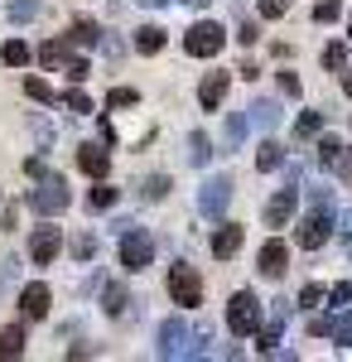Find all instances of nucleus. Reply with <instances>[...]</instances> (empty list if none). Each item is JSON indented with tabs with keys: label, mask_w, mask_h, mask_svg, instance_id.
<instances>
[{
	"label": "nucleus",
	"mask_w": 352,
	"mask_h": 362,
	"mask_svg": "<svg viewBox=\"0 0 352 362\" xmlns=\"http://www.w3.org/2000/svg\"><path fill=\"white\" fill-rule=\"evenodd\" d=\"M227 329H232V338H246V334L261 329V300L251 290H237L227 300Z\"/></svg>",
	"instance_id": "nucleus-5"
},
{
	"label": "nucleus",
	"mask_w": 352,
	"mask_h": 362,
	"mask_svg": "<svg viewBox=\"0 0 352 362\" xmlns=\"http://www.w3.org/2000/svg\"><path fill=\"white\" fill-rule=\"evenodd\" d=\"M92 251H97L92 232H78V237H73V256H78V261H92Z\"/></svg>",
	"instance_id": "nucleus-37"
},
{
	"label": "nucleus",
	"mask_w": 352,
	"mask_h": 362,
	"mask_svg": "<svg viewBox=\"0 0 352 362\" xmlns=\"http://www.w3.org/2000/svg\"><path fill=\"white\" fill-rule=\"evenodd\" d=\"M25 353V324H10V329H0V362H15Z\"/></svg>",
	"instance_id": "nucleus-16"
},
{
	"label": "nucleus",
	"mask_w": 352,
	"mask_h": 362,
	"mask_svg": "<svg viewBox=\"0 0 352 362\" xmlns=\"http://www.w3.org/2000/svg\"><path fill=\"white\" fill-rule=\"evenodd\" d=\"M140 102V92L136 87H111V97H107V107L111 112H116V107H136Z\"/></svg>",
	"instance_id": "nucleus-31"
},
{
	"label": "nucleus",
	"mask_w": 352,
	"mask_h": 362,
	"mask_svg": "<svg viewBox=\"0 0 352 362\" xmlns=\"http://www.w3.org/2000/svg\"><path fill=\"white\" fill-rule=\"evenodd\" d=\"M256 165L266 169V174H271V169H280V165H285V145H275V140H266V145L256 150Z\"/></svg>",
	"instance_id": "nucleus-23"
},
{
	"label": "nucleus",
	"mask_w": 352,
	"mask_h": 362,
	"mask_svg": "<svg viewBox=\"0 0 352 362\" xmlns=\"http://www.w3.org/2000/svg\"><path fill=\"white\" fill-rule=\"evenodd\" d=\"M237 39H242V44H256V39H261V29H256V25H242V34H237Z\"/></svg>",
	"instance_id": "nucleus-47"
},
{
	"label": "nucleus",
	"mask_w": 352,
	"mask_h": 362,
	"mask_svg": "<svg viewBox=\"0 0 352 362\" xmlns=\"http://www.w3.org/2000/svg\"><path fill=\"white\" fill-rule=\"evenodd\" d=\"M184 49H189V58H217L227 49V29L217 25V20H198V25L184 34Z\"/></svg>",
	"instance_id": "nucleus-6"
},
{
	"label": "nucleus",
	"mask_w": 352,
	"mask_h": 362,
	"mask_svg": "<svg viewBox=\"0 0 352 362\" xmlns=\"http://www.w3.org/2000/svg\"><path fill=\"white\" fill-rule=\"evenodd\" d=\"M20 280V261H0V290H10Z\"/></svg>",
	"instance_id": "nucleus-38"
},
{
	"label": "nucleus",
	"mask_w": 352,
	"mask_h": 362,
	"mask_svg": "<svg viewBox=\"0 0 352 362\" xmlns=\"http://www.w3.org/2000/svg\"><path fill=\"white\" fill-rule=\"evenodd\" d=\"M242 242H246V232H242L237 223L217 227V237H213V256H217V261H232V256L242 251Z\"/></svg>",
	"instance_id": "nucleus-15"
},
{
	"label": "nucleus",
	"mask_w": 352,
	"mask_h": 362,
	"mask_svg": "<svg viewBox=\"0 0 352 362\" xmlns=\"http://www.w3.org/2000/svg\"><path fill=\"white\" fill-rule=\"evenodd\" d=\"M256 271L266 280H280L285 271H290V247L280 242V237H271L266 247H261V256H256Z\"/></svg>",
	"instance_id": "nucleus-9"
},
{
	"label": "nucleus",
	"mask_w": 352,
	"mask_h": 362,
	"mask_svg": "<svg viewBox=\"0 0 352 362\" xmlns=\"http://www.w3.org/2000/svg\"><path fill=\"white\" fill-rule=\"evenodd\" d=\"M68 54H73V39L63 34V39H54V44L39 49V63H44V68H58V63H68Z\"/></svg>",
	"instance_id": "nucleus-20"
},
{
	"label": "nucleus",
	"mask_w": 352,
	"mask_h": 362,
	"mask_svg": "<svg viewBox=\"0 0 352 362\" xmlns=\"http://www.w3.org/2000/svg\"><path fill=\"white\" fill-rule=\"evenodd\" d=\"M309 334H314V338H328V334H333V319H328V314H314V319H309Z\"/></svg>",
	"instance_id": "nucleus-40"
},
{
	"label": "nucleus",
	"mask_w": 352,
	"mask_h": 362,
	"mask_svg": "<svg viewBox=\"0 0 352 362\" xmlns=\"http://www.w3.org/2000/svg\"><path fill=\"white\" fill-rule=\"evenodd\" d=\"M164 44H169V34H164L160 25H145V29H136V54H160Z\"/></svg>",
	"instance_id": "nucleus-18"
},
{
	"label": "nucleus",
	"mask_w": 352,
	"mask_h": 362,
	"mask_svg": "<svg viewBox=\"0 0 352 362\" xmlns=\"http://www.w3.org/2000/svg\"><path fill=\"white\" fill-rule=\"evenodd\" d=\"M169 295H174V305L179 309H193L203 300V280L193 266H169Z\"/></svg>",
	"instance_id": "nucleus-8"
},
{
	"label": "nucleus",
	"mask_w": 352,
	"mask_h": 362,
	"mask_svg": "<svg viewBox=\"0 0 352 362\" xmlns=\"http://www.w3.org/2000/svg\"><path fill=\"white\" fill-rule=\"evenodd\" d=\"M68 39H73V49H92V44H102V29L92 25V20H73Z\"/></svg>",
	"instance_id": "nucleus-19"
},
{
	"label": "nucleus",
	"mask_w": 352,
	"mask_h": 362,
	"mask_svg": "<svg viewBox=\"0 0 352 362\" xmlns=\"http://www.w3.org/2000/svg\"><path fill=\"white\" fill-rule=\"evenodd\" d=\"M63 107H68V112H78V116H87V112H92V97L82 92V83H73V92L63 97Z\"/></svg>",
	"instance_id": "nucleus-27"
},
{
	"label": "nucleus",
	"mask_w": 352,
	"mask_h": 362,
	"mask_svg": "<svg viewBox=\"0 0 352 362\" xmlns=\"http://www.w3.org/2000/svg\"><path fill=\"white\" fill-rule=\"evenodd\" d=\"M160 358H169V362H179V358H198L203 353V338L193 334V324L189 319H164L160 324Z\"/></svg>",
	"instance_id": "nucleus-1"
},
{
	"label": "nucleus",
	"mask_w": 352,
	"mask_h": 362,
	"mask_svg": "<svg viewBox=\"0 0 352 362\" xmlns=\"http://www.w3.org/2000/svg\"><path fill=\"white\" fill-rule=\"evenodd\" d=\"M328 300H333V305L343 309V305L352 300V285H348V280H343V285H333V290H328Z\"/></svg>",
	"instance_id": "nucleus-42"
},
{
	"label": "nucleus",
	"mask_w": 352,
	"mask_h": 362,
	"mask_svg": "<svg viewBox=\"0 0 352 362\" xmlns=\"http://www.w3.org/2000/svg\"><path fill=\"white\" fill-rule=\"evenodd\" d=\"M280 92L285 97H299V73H280Z\"/></svg>",
	"instance_id": "nucleus-44"
},
{
	"label": "nucleus",
	"mask_w": 352,
	"mask_h": 362,
	"mask_svg": "<svg viewBox=\"0 0 352 362\" xmlns=\"http://www.w3.org/2000/svg\"><path fill=\"white\" fill-rule=\"evenodd\" d=\"M0 58H5L10 68H25V63H29L34 54H29V44H25V39H10V44L0 49Z\"/></svg>",
	"instance_id": "nucleus-24"
},
{
	"label": "nucleus",
	"mask_w": 352,
	"mask_h": 362,
	"mask_svg": "<svg viewBox=\"0 0 352 362\" xmlns=\"http://www.w3.org/2000/svg\"><path fill=\"white\" fill-rule=\"evenodd\" d=\"M5 10H10V20H15V25H25V20L39 15V0H10Z\"/></svg>",
	"instance_id": "nucleus-29"
},
{
	"label": "nucleus",
	"mask_w": 352,
	"mask_h": 362,
	"mask_svg": "<svg viewBox=\"0 0 352 362\" xmlns=\"http://www.w3.org/2000/svg\"><path fill=\"white\" fill-rule=\"evenodd\" d=\"M343 174H352V155H348V160H343Z\"/></svg>",
	"instance_id": "nucleus-52"
},
{
	"label": "nucleus",
	"mask_w": 352,
	"mask_h": 362,
	"mask_svg": "<svg viewBox=\"0 0 352 362\" xmlns=\"http://www.w3.org/2000/svg\"><path fill=\"white\" fill-rule=\"evenodd\" d=\"M184 5H189V10H203V5H208V0H184Z\"/></svg>",
	"instance_id": "nucleus-51"
},
{
	"label": "nucleus",
	"mask_w": 352,
	"mask_h": 362,
	"mask_svg": "<svg viewBox=\"0 0 352 362\" xmlns=\"http://www.w3.org/2000/svg\"><path fill=\"white\" fill-rule=\"evenodd\" d=\"M246 121H251V126H261V131H275V126H280V107L261 97V102H251V116H246Z\"/></svg>",
	"instance_id": "nucleus-17"
},
{
	"label": "nucleus",
	"mask_w": 352,
	"mask_h": 362,
	"mask_svg": "<svg viewBox=\"0 0 352 362\" xmlns=\"http://www.w3.org/2000/svg\"><path fill=\"white\" fill-rule=\"evenodd\" d=\"M319 131H324V112H304V116L295 121V136H299V140L319 136Z\"/></svg>",
	"instance_id": "nucleus-25"
},
{
	"label": "nucleus",
	"mask_w": 352,
	"mask_h": 362,
	"mask_svg": "<svg viewBox=\"0 0 352 362\" xmlns=\"http://www.w3.org/2000/svg\"><path fill=\"white\" fill-rule=\"evenodd\" d=\"M102 309H107L111 319H121V314H126V290H121V285H107V295H102Z\"/></svg>",
	"instance_id": "nucleus-26"
},
{
	"label": "nucleus",
	"mask_w": 352,
	"mask_h": 362,
	"mask_svg": "<svg viewBox=\"0 0 352 362\" xmlns=\"http://www.w3.org/2000/svg\"><path fill=\"white\" fill-rule=\"evenodd\" d=\"M25 203L39 218H54V213H63V208L73 203V194H68V184H63L58 174H44V179H34V189H29Z\"/></svg>",
	"instance_id": "nucleus-3"
},
{
	"label": "nucleus",
	"mask_w": 352,
	"mask_h": 362,
	"mask_svg": "<svg viewBox=\"0 0 352 362\" xmlns=\"http://www.w3.org/2000/svg\"><path fill=\"white\" fill-rule=\"evenodd\" d=\"M34 136H39V145H49V140H54V126H49V121H34Z\"/></svg>",
	"instance_id": "nucleus-46"
},
{
	"label": "nucleus",
	"mask_w": 352,
	"mask_h": 362,
	"mask_svg": "<svg viewBox=\"0 0 352 362\" xmlns=\"http://www.w3.org/2000/svg\"><path fill=\"white\" fill-rule=\"evenodd\" d=\"M227 87H232V73H208V78H203V87H198V102H203V112H217V107H222Z\"/></svg>",
	"instance_id": "nucleus-13"
},
{
	"label": "nucleus",
	"mask_w": 352,
	"mask_h": 362,
	"mask_svg": "<svg viewBox=\"0 0 352 362\" xmlns=\"http://www.w3.org/2000/svg\"><path fill=\"white\" fill-rule=\"evenodd\" d=\"M338 15H343V0H319V5H314V20H319V25H333Z\"/></svg>",
	"instance_id": "nucleus-33"
},
{
	"label": "nucleus",
	"mask_w": 352,
	"mask_h": 362,
	"mask_svg": "<svg viewBox=\"0 0 352 362\" xmlns=\"http://www.w3.org/2000/svg\"><path fill=\"white\" fill-rule=\"evenodd\" d=\"M285 5H290V0H261V15H266V20H280Z\"/></svg>",
	"instance_id": "nucleus-43"
},
{
	"label": "nucleus",
	"mask_w": 352,
	"mask_h": 362,
	"mask_svg": "<svg viewBox=\"0 0 352 362\" xmlns=\"http://www.w3.org/2000/svg\"><path fill=\"white\" fill-rule=\"evenodd\" d=\"M140 5H145V10H155V5H169V0H140Z\"/></svg>",
	"instance_id": "nucleus-50"
},
{
	"label": "nucleus",
	"mask_w": 352,
	"mask_h": 362,
	"mask_svg": "<svg viewBox=\"0 0 352 362\" xmlns=\"http://www.w3.org/2000/svg\"><path fill=\"white\" fill-rule=\"evenodd\" d=\"M343 92L352 97V68H343Z\"/></svg>",
	"instance_id": "nucleus-49"
},
{
	"label": "nucleus",
	"mask_w": 352,
	"mask_h": 362,
	"mask_svg": "<svg viewBox=\"0 0 352 362\" xmlns=\"http://www.w3.org/2000/svg\"><path fill=\"white\" fill-rule=\"evenodd\" d=\"M319 165L343 169V140H338V136H324V140H319Z\"/></svg>",
	"instance_id": "nucleus-22"
},
{
	"label": "nucleus",
	"mask_w": 352,
	"mask_h": 362,
	"mask_svg": "<svg viewBox=\"0 0 352 362\" xmlns=\"http://www.w3.org/2000/svg\"><path fill=\"white\" fill-rule=\"evenodd\" d=\"M116 256H121L126 271H145V266L155 261V232L126 223V227H121V242H116Z\"/></svg>",
	"instance_id": "nucleus-2"
},
{
	"label": "nucleus",
	"mask_w": 352,
	"mask_h": 362,
	"mask_svg": "<svg viewBox=\"0 0 352 362\" xmlns=\"http://www.w3.org/2000/svg\"><path fill=\"white\" fill-rule=\"evenodd\" d=\"M25 174H29V179H44V174H49V165L34 155V160H25Z\"/></svg>",
	"instance_id": "nucleus-45"
},
{
	"label": "nucleus",
	"mask_w": 352,
	"mask_h": 362,
	"mask_svg": "<svg viewBox=\"0 0 352 362\" xmlns=\"http://www.w3.org/2000/svg\"><path fill=\"white\" fill-rule=\"evenodd\" d=\"M333 343H338V348H352V314H343V319H333Z\"/></svg>",
	"instance_id": "nucleus-32"
},
{
	"label": "nucleus",
	"mask_w": 352,
	"mask_h": 362,
	"mask_svg": "<svg viewBox=\"0 0 352 362\" xmlns=\"http://www.w3.org/2000/svg\"><path fill=\"white\" fill-rule=\"evenodd\" d=\"M63 73H68L73 83H87V73H92V68H87L82 58H68V63H63Z\"/></svg>",
	"instance_id": "nucleus-39"
},
{
	"label": "nucleus",
	"mask_w": 352,
	"mask_h": 362,
	"mask_svg": "<svg viewBox=\"0 0 352 362\" xmlns=\"http://www.w3.org/2000/svg\"><path fill=\"white\" fill-rule=\"evenodd\" d=\"M164 194H169V174H155V179H145V198H150V203H160Z\"/></svg>",
	"instance_id": "nucleus-36"
},
{
	"label": "nucleus",
	"mask_w": 352,
	"mask_h": 362,
	"mask_svg": "<svg viewBox=\"0 0 352 362\" xmlns=\"http://www.w3.org/2000/svg\"><path fill=\"white\" fill-rule=\"evenodd\" d=\"M348 39H352V15H348Z\"/></svg>",
	"instance_id": "nucleus-53"
},
{
	"label": "nucleus",
	"mask_w": 352,
	"mask_h": 362,
	"mask_svg": "<svg viewBox=\"0 0 352 362\" xmlns=\"http://www.w3.org/2000/svg\"><path fill=\"white\" fill-rule=\"evenodd\" d=\"M333 237V203H309V213H304V223H299L295 242L304 251H319Z\"/></svg>",
	"instance_id": "nucleus-4"
},
{
	"label": "nucleus",
	"mask_w": 352,
	"mask_h": 362,
	"mask_svg": "<svg viewBox=\"0 0 352 362\" xmlns=\"http://www.w3.org/2000/svg\"><path fill=\"white\" fill-rule=\"evenodd\" d=\"M295 184H290V189H280V194L271 198V203H266V227H285L290 223V218H295Z\"/></svg>",
	"instance_id": "nucleus-14"
},
{
	"label": "nucleus",
	"mask_w": 352,
	"mask_h": 362,
	"mask_svg": "<svg viewBox=\"0 0 352 362\" xmlns=\"http://www.w3.org/2000/svg\"><path fill=\"white\" fill-rule=\"evenodd\" d=\"M58 251H63V232H58L54 223H44L34 237H29V256L39 261V266H49V261H58Z\"/></svg>",
	"instance_id": "nucleus-10"
},
{
	"label": "nucleus",
	"mask_w": 352,
	"mask_h": 362,
	"mask_svg": "<svg viewBox=\"0 0 352 362\" xmlns=\"http://www.w3.org/2000/svg\"><path fill=\"white\" fill-rule=\"evenodd\" d=\"M78 169L87 174V179H107L111 174V155L97 145V140H87V145H78Z\"/></svg>",
	"instance_id": "nucleus-12"
},
{
	"label": "nucleus",
	"mask_w": 352,
	"mask_h": 362,
	"mask_svg": "<svg viewBox=\"0 0 352 362\" xmlns=\"http://www.w3.org/2000/svg\"><path fill=\"white\" fill-rule=\"evenodd\" d=\"M208 160H213V145H208V136H203V131H193V136H189V165L203 169Z\"/></svg>",
	"instance_id": "nucleus-21"
},
{
	"label": "nucleus",
	"mask_w": 352,
	"mask_h": 362,
	"mask_svg": "<svg viewBox=\"0 0 352 362\" xmlns=\"http://www.w3.org/2000/svg\"><path fill=\"white\" fill-rule=\"evenodd\" d=\"M49 305H54V295H49L44 280H34V285L20 290V314H25L29 324H34V319H49Z\"/></svg>",
	"instance_id": "nucleus-11"
},
{
	"label": "nucleus",
	"mask_w": 352,
	"mask_h": 362,
	"mask_svg": "<svg viewBox=\"0 0 352 362\" xmlns=\"http://www.w3.org/2000/svg\"><path fill=\"white\" fill-rule=\"evenodd\" d=\"M324 68L343 73V68H348V44H328V49H324Z\"/></svg>",
	"instance_id": "nucleus-30"
},
{
	"label": "nucleus",
	"mask_w": 352,
	"mask_h": 362,
	"mask_svg": "<svg viewBox=\"0 0 352 362\" xmlns=\"http://www.w3.org/2000/svg\"><path fill=\"white\" fill-rule=\"evenodd\" d=\"M343 237H352V208L343 213Z\"/></svg>",
	"instance_id": "nucleus-48"
},
{
	"label": "nucleus",
	"mask_w": 352,
	"mask_h": 362,
	"mask_svg": "<svg viewBox=\"0 0 352 362\" xmlns=\"http://www.w3.org/2000/svg\"><path fill=\"white\" fill-rule=\"evenodd\" d=\"M319 300H324V285H304V290H299V305L304 309H314Z\"/></svg>",
	"instance_id": "nucleus-41"
},
{
	"label": "nucleus",
	"mask_w": 352,
	"mask_h": 362,
	"mask_svg": "<svg viewBox=\"0 0 352 362\" xmlns=\"http://www.w3.org/2000/svg\"><path fill=\"white\" fill-rule=\"evenodd\" d=\"M246 126H251V121H246V116H227V145H232V150H237V145H242Z\"/></svg>",
	"instance_id": "nucleus-34"
},
{
	"label": "nucleus",
	"mask_w": 352,
	"mask_h": 362,
	"mask_svg": "<svg viewBox=\"0 0 352 362\" xmlns=\"http://www.w3.org/2000/svg\"><path fill=\"white\" fill-rule=\"evenodd\" d=\"M87 203H92V208H97V213H102V208H111V203H116V189H111L107 179H97V189H92V194H87Z\"/></svg>",
	"instance_id": "nucleus-28"
},
{
	"label": "nucleus",
	"mask_w": 352,
	"mask_h": 362,
	"mask_svg": "<svg viewBox=\"0 0 352 362\" xmlns=\"http://www.w3.org/2000/svg\"><path fill=\"white\" fill-rule=\"evenodd\" d=\"M25 92L34 97V102H54V87L44 83V78H25Z\"/></svg>",
	"instance_id": "nucleus-35"
},
{
	"label": "nucleus",
	"mask_w": 352,
	"mask_h": 362,
	"mask_svg": "<svg viewBox=\"0 0 352 362\" xmlns=\"http://www.w3.org/2000/svg\"><path fill=\"white\" fill-rule=\"evenodd\" d=\"M232 189H237L232 174H213V179L198 189V213H203V218H222L227 203H232Z\"/></svg>",
	"instance_id": "nucleus-7"
}]
</instances>
